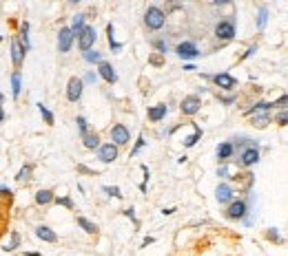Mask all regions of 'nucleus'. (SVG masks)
Here are the masks:
<instances>
[{"instance_id":"f257e3e1","label":"nucleus","mask_w":288,"mask_h":256,"mask_svg":"<svg viewBox=\"0 0 288 256\" xmlns=\"http://www.w3.org/2000/svg\"><path fill=\"white\" fill-rule=\"evenodd\" d=\"M213 36H215V40L220 42V47H226L228 42H233V40H235V36H237V22H235V16L217 20L215 27H213Z\"/></svg>"},{"instance_id":"f03ea898","label":"nucleus","mask_w":288,"mask_h":256,"mask_svg":"<svg viewBox=\"0 0 288 256\" xmlns=\"http://www.w3.org/2000/svg\"><path fill=\"white\" fill-rule=\"evenodd\" d=\"M250 214V203L244 199V197H237L235 201H230L228 205L224 208V219L226 221H242L244 223Z\"/></svg>"},{"instance_id":"7ed1b4c3","label":"nucleus","mask_w":288,"mask_h":256,"mask_svg":"<svg viewBox=\"0 0 288 256\" xmlns=\"http://www.w3.org/2000/svg\"><path fill=\"white\" fill-rule=\"evenodd\" d=\"M166 24V11L158 5H149L144 11V27L149 31H160Z\"/></svg>"},{"instance_id":"20e7f679","label":"nucleus","mask_w":288,"mask_h":256,"mask_svg":"<svg viewBox=\"0 0 288 256\" xmlns=\"http://www.w3.org/2000/svg\"><path fill=\"white\" fill-rule=\"evenodd\" d=\"M259 159H262V152H259V146H248L244 150L237 152V166L242 170H250L253 166H257Z\"/></svg>"},{"instance_id":"39448f33","label":"nucleus","mask_w":288,"mask_h":256,"mask_svg":"<svg viewBox=\"0 0 288 256\" xmlns=\"http://www.w3.org/2000/svg\"><path fill=\"white\" fill-rule=\"evenodd\" d=\"M200 110H202V97L197 93H191V95H186V97H182V102H180V113H182L184 117H195Z\"/></svg>"},{"instance_id":"423d86ee","label":"nucleus","mask_w":288,"mask_h":256,"mask_svg":"<svg viewBox=\"0 0 288 256\" xmlns=\"http://www.w3.org/2000/svg\"><path fill=\"white\" fill-rule=\"evenodd\" d=\"M98 40V31L93 24H86L84 29H82V34L78 36V49H80V53H86V51H91L93 44H96Z\"/></svg>"},{"instance_id":"0eeeda50","label":"nucleus","mask_w":288,"mask_h":256,"mask_svg":"<svg viewBox=\"0 0 288 256\" xmlns=\"http://www.w3.org/2000/svg\"><path fill=\"white\" fill-rule=\"evenodd\" d=\"M235 155H237V148H235V144H233V139H226V142L217 144L215 157H217V162H220V166H224V164H230Z\"/></svg>"},{"instance_id":"6e6552de","label":"nucleus","mask_w":288,"mask_h":256,"mask_svg":"<svg viewBox=\"0 0 288 256\" xmlns=\"http://www.w3.org/2000/svg\"><path fill=\"white\" fill-rule=\"evenodd\" d=\"M237 199V195H235V188L228 183V181H220V183L215 185V201L220 205H228L230 201H235Z\"/></svg>"},{"instance_id":"1a4fd4ad","label":"nucleus","mask_w":288,"mask_h":256,"mask_svg":"<svg viewBox=\"0 0 288 256\" xmlns=\"http://www.w3.org/2000/svg\"><path fill=\"white\" fill-rule=\"evenodd\" d=\"M82 93H84V80H82V77H78V75L69 77V82H67V91H64L67 100L76 104V102H80V100H82Z\"/></svg>"},{"instance_id":"9d476101","label":"nucleus","mask_w":288,"mask_h":256,"mask_svg":"<svg viewBox=\"0 0 288 256\" xmlns=\"http://www.w3.org/2000/svg\"><path fill=\"white\" fill-rule=\"evenodd\" d=\"M211 82H213V84H215L220 91H226V93H233V91L237 89V77H235V75H230L228 71L215 73Z\"/></svg>"},{"instance_id":"9b49d317","label":"nucleus","mask_w":288,"mask_h":256,"mask_svg":"<svg viewBox=\"0 0 288 256\" xmlns=\"http://www.w3.org/2000/svg\"><path fill=\"white\" fill-rule=\"evenodd\" d=\"M175 55H178L180 60H195V57L202 55V51L197 49V44L193 42V40H182V42L175 47Z\"/></svg>"},{"instance_id":"f8f14e48","label":"nucleus","mask_w":288,"mask_h":256,"mask_svg":"<svg viewBox=\"0 0 288 256\" xmlns=\"http://www.w3.org/2000/svg\"><path fill=\"white\" fill-rule=\"evenodd\" d=\"M109 135H111V142H113L118 148L126 146V144L131 142V130L124 126V124H113L111 130H109Z\"/></svg>"},{"instance_id":"ddd939ff","label":"nucleus","mask_w":288,"mask_h":256,"mask_svg":"<svg viewBox=\"0 0 288 256\" xmlns=\"http://www.w3.org/2000/svg\"><path fill=\"white\" fill-rule=\"evenodd\" d=\"M96 155H98V162H102V164H113L115 159L120 157V148L115 146L113 142H106V144H102V146L98 148Z\"/></svg>"},{"instance_id":"4468645a","label":"nucleus","mask_w":288,"mask_h":256,"mask_svg":"<svg viewBox=\"0 0 288 256\" xmlns=\"http://www.w3.org/2000/svg\"><path fill=\"white\" fill-rule=\"evenodd\" d=\"M76 40L78 38H76V34L71 31V27H60V31H58V51L69 53Z\"/></svg>"},{"instance_id":"2eb2a0df","label":"nucleus","mask_w":288,"mask_h":256,"mask_svg":"<svg viewBox=\"0 0 288 256\" xmlns=\"http://www.w3.org/2000/svg\"><path fill=\"white\" fill-rule=\"evenodd\" d=\"M9 53H11V62H14V69H16V71H20V67H22L27 51L22 49V44H20L18 38H11V42H9Z\"/></svg>"},{"instance_id":"dca6fc26","label":"nucleus","mask_w":288,"mask_h":256,"mask_svg":"<svg viewBox=\"0 0 288 256\" xmlns=\"http://www.w3.org/2000/svg\"><path fill=\"white\" fill-rule=\"evenodd\" d=\"M98 75H100L102 80H104L106 84H111V86H113L115 82H118V73H115L113 64H111V62H106V60L98 64Z\"/></svg>"},{"instance_id":"f3484780","label":"nucleus","mask_w":288,"mask_h":256,"mask_svg":"<svg viewBox=\"0 0 288 256\" xmlns=\"http://www.w3.org/2000/svg\"><path fill=\"white\" fill-rule=\"evenodd\" d=\"M168 115V106L166 104H155V106H149V110H146V119H149L151 124H158L162 122L164 117Z\"/></svg>"},{"instance_id":"a211bd4d","label":"nucleus","mask_w":288,"mask_h":256,"mask_svg":"<svg viewBox=\"0 0 288 256\" xmlns=\"http://www.w3.org/2000/svg\"><path fill=\"white\" fill-rule=\"evenodd\" d=\"M248 119H250V126L257 128V130H264V128H268L270 124H273V115L270 113H257Z\"/></svg>"},{"instance_id":"6ab92c4d","label":"nucleus","mask_w":288,"mask_h":256,"mask_svg":"<svg viewBox=\"0 0 288 256\" xmlns=\"http://www.w3.org/2000/svg\"><path fill=\"white\" fill-rule=\"evenodd\" d=\"M36 238H40L42 243H58V234L49 225H38L36 228Z\"/></svg>"},{"instance_id":"aec40b11","label":"nucleus","mask_w":288,"mask_h":256,"mask_svg":"<svg viewBox=\"0 0 288 256\" xmlns=\"http://www.w3.org/2000/svg\"><path fill=\"white\" fill-rule=\"evenodd\" d=\"M34 201H36V205L44 208V205H49V203H53V201H56V195H53V190L42 188V190H38V192H36Z\"/></svg>"},{"instance_id":"412c9836","label":"nucleus","mask_w":288,"mask_h":256,"mask_svg":"<svg viewBox=\"0 0 288 256\" xmlns=\"http://www.w3.org/2000/svg\"><path fill=\"white\" fill-rule=\"evenodd\" d=\"M106 40H109V49L113 53H120L122 49H124V44L115 40V27H113V22L106 24Z\"/></svg>"},{"instance_id":"4be33fe9","label":"nucleus","mask_w":288,"mask_h":256,"mask_svg":"<svg viewBox=\"0 0 288 256\" xmlns=\"http://www.w3.org/2000/svg\"><path fill=\"white\" fill-rule=\"evenodd\" d=\"M76 223H78V228H82L86 234H91V237H96V234L100 232V228H98L91 219H86V217H76Z\"/></svg>"},{"instance_id":"5701e85b","label":"nucleus","mask_w":288,"mask_h":256,"mask_svg":"<svg viewBox=\"0 0 288 256\" xmlns=\"http://www.w3.org/2000/svg\"><path fill=\"white\" fill-rule=\"evenodd\" d=\"M82 146H84L86 150H98V148L102 146V144H100V133L91 130L89 135H84V137H82Z\"/></svg>"},{"instance_id":"b1692460","label":"nucleus","mask_w":288,"mask_h":256,"mask_svg":"<svg viewBox=\"0 0 288 256\" xmlns=\"http://www.w3.org/2000/svg\"><path fill=\"white\" fill-rule=\"evenodd\" d=\"M264 238H266L268 243H273V245H284V243H286L284 234L279 232L277 228H266V230H264Z\"/></svg>"},{"instance_id":"393cba45","label":"nucleus","mask_w":288,"mask_h":256,"mask_svg":"<svg viewBox=\"0 0 288 256\" xmlns=\"http://www.w3.org/2000/svg\"><path fill=\"white\" fill-rule=\"evenodd\" d=\"M20 93H22V73L14 71V73H11V97H14V100H18Z\"/></svg>"},{"instance_id":"a878e982","label":"nucleus","mask_w":288,"mask_h":256,"mask_svg":"<svg viewBox=\"0 0 288 256\" xmlns=\"http://www.w3.org/2000/svg\"><path fill=\"white\" fill-rule=\"evenodd\" d=\"M268 5H262L257 11V18H255V27H257V31H264L266 24H268Z\"/></svg>"},{"instance_id":"bb28decb","label":"nucleus","mask_w":288,"mask_h":256,"mask_svg":"<svg viewBox=\"0 0 288 256\" xmlns=\"http://www.w3.org/2000/svg\"><path fill=\"white\" fill-rule=\"evenodd\" d=\"M191 126H193V135L184 137V142H182V144H184V148H193V146H195V144L202 139V135H204V130H202V128L197 126V124H191Z\"/></svg>"},{"instance_id":"cd10ccee","label":"nucleus","mask_w":288,"mask_h":256,"mask_svg":"<svg viewBox=\"0 0 288 256\" xmlns=\"http://www.w3.org/2000/svg\"><path fill=\"white\" fill-rule=\"evenodd\" d=\"M86 27V14H76L71 18V31L76 34V38L82 34V29Z\"/></svg>"},{"instance_id":"c85d7f7f","label":"nucleus","mask_w":288,"mask_h":256,"mask_svg":"<svg viewBox=\"0 0 288 256\" xmlns=\"http://www.w3.org/2000/svg\"><path fill=\"white\" fill-rule=\"evenodd\" d=\"M18 40H20V44H22L24 51H29V49H31V42H29V22H27V20H24L22 24H20Z\"/></svg>"},{"instance_id":"c756f323","label":"nucleus","mask_w":288,"mask_h":256,"mask_svg":"<svg viewBox=\"0 0 288 256\" xmlns=\"http://www.w3.org/2000/svg\"><path fill=\"white\" fill-rule=\"evenodd\" d=\"M31 175H34V166H31V164H24L18 170V175H16V181H18V183H27V181L31 179Z\"/></svg>"},{"instance_id":"7c9ffc66","label":"nucleus","mask_w":288,"mask_h":256,"mask_svg":"<svg viewBox=\"0 0 288 256\" xmlns=\"http://www.w3.org/2000/svg\"><path fill=\"white\" fill-rule=\"evenodd\" d=\"M82 57H84V62L86 64H100V62H104V57H102V53L100 51H96V49H91V51H86V53H82Z\"/></svg>"},{"instance_id":"2f4dec72","label":"nucleus","mask_w":288,"mask_h":256,"mask_svg":"<svg viewBox=\"0 0 288 256\" xmlns=\"http://www.w3.org/2000/svg\"><path fill=\"white\" fill-rule=\"evenodd\" d=\"M270 110H275V113L277 110H288V93H282L277 100L270 102Z\"/></svg>"},{"instance_id":"473e14b6","label":"nucleus","mask_w":288,"mask_h":256,"mask_svg":"<svg viewBox=\"0 0 288 256\" xmlns=\"http://www.w3.org/2000/svg\"><path fill=\"white\" fill-rule=\"evenodd\" d=\"M38 110H40V115H42V119H44V124H47V126H53V124H56V117H53V113L51 110L47 109V106L42 104V102H38Z\"/></svg>"},{"instance_id":"72a5a7b5","label":"nucleus","mask_w":288,"mask_h":256,"mask_svg":"<svg viewBox=\"0 0 288 256\" xmlns=\"http://www.w3.org/2000/svg\"><path fill=\"white\" fill-rule=\"evenodd\" d=\"M151 44H153V51L160 53V55H166V53H168V42L164 38H155Z\"/></svg>"},{"instance_id":"f704fd0d","label":"nucleus","mask_w":288,"mask_h":256,"mask_svg":"<svg viewBox=\"0 0 288 256\" xmlns=\"http://www.w3.org/2000/svg\"><path fill=\"white\" fill-rule=\"evenodd\" d=\"M16 247H20V234L16 232V230H11V237H9V243H7L2 250L5 252H14Z\"/></svg>"},{"instance_id":"c9c22d12","label":"nucleus","mask_w":288,"mask_h":256,"mask_svg":"<svg viewBox=\"0 0 288 256\" xmlns=\"http://www.w3.org/2000/svg\"><path fill=\"white\" fill-rule=\"evenodd\" d=\"M76 124H78V133H80V137H84V135L91 133V130H89V122H86V117L78 115V117H76Z\"/></svg>"},{"instance_id":"e433bc0d","label":"nucleus","mask_w":288,"mask_h":256,"mask_svg":"<svg viewBox=\"0 0 288 256\" xmlns=\"http://www.w3.org/2000/svg\"><path fill=\"white\" fill-rule=\"evenodd\" d=\"M273 124H277L279 128L288 126V110H277V113L273 115Z\"/></svg>"},{"instance_id":"4c0bfd02","label":"nucleus","mask_w":288,"mask_h":256,"mask_svg":"<svg viewBox=\"0 0 288 256\" xmlns=\"http://www.w3.org/2000/svg\"><path fill=\"white\" fill-rule=\"evenodd\" d=\"M217 100H220V104H224V106H233L237 102V93H230V95L217 93Z\"/></svg>"},{"instance_id":"58836bf2","label":"nucleus","mask_w":288,"mask_h":256,"mask_svg":"<svg viewBox=\"0 0 288 256\" xmlns=\"http://www.w3.org/2000/svg\"><path fill=\"white\" fill-rule=\"evenodd\" d=\"M102 192L113 197V199H122V190L118 188V185H102Z\"/></svg>"},{"instance_id":"ea45409f","label":"nucleus","mask_w":288,"mask_h":256,"mask_svg":"<svg viewBox=\"0 0 288 256\" xmlns=\"http://www.w3.org/2000/svg\"><path fill=\"white\" fill-rule=\"evenodd\" d=\"M257 51H259V44H257V42H255V44H250V47L246 49L244 53H240V57H237V62H246V60H248V57H253Z\"/></svg>"},{"instance_id":"a19ab883","label":"nucleus","mask_w":288,"mask_h":256,"mask_svg":"<svg viewBox=\"0 0 288 256\" xmlns=\"http://www.w3.org/2000/svg\"><path fill=\"white\" fill-rule=\"evenodd\" d=\"M164 62H166V60H164V55H160V53H155V51L149 55V64H151V67H155V69H162Z\"/></svg>"},{"instance_id":"79ce46f5","label":"nucleus","mask_w":288,"mask_h":256,"mask_svg":"<svg viewBox=\"0 0 288 256\" xmlns=\"http://www.w3.org/2000/svg\"><path fill=\"white\" fill-rule=\"evenodd\" d=\"M56 205H62V208H67V210H73V199L71 197H56V201H53Z\"/></svg>"},{"instance_id":"37998d69","label":"nucleus","mask_w":288,"mask_h":256,"mask_svg":"<svg viewBox=\"0 0 288 256\" xmlns=\"http://www.w3.org/2000/svg\"><path fill=\"white\" fill-rule=\"evenodd\" d=\"M217 177H220L222 181H228V179H230V168H228V164H224V166L217 168Z\"/></svg>"},{"instance_id":"c03bdc74","label":"nucleus","mask_w":288,"mask_h":256,"mask_svg":"<svg viewBox=\"0 0 288 256\" xmlns=\"http://www.w3.org/2000/svg\"><path fill=\"white\" fill-rule=\"evenodd\" d=\"M144 146H146V139H144L142 137V135H140V137H138V142H135V146L133 148H131V157H135V155H138V152L140 150H142V148Z\"/></svg>"},{"instance_id":"a18cd8bd","label":"nucleus","mask_w":288,"mask_h":256,"mask_svg":"<svg viewBox=\"0 0 288 256\" xmlns=\"http://www.w3.org/2000/svg\"><path fill=\"white\" fill-rule=\"evenodd\" d=\"M140 168H142V172H144V181H142V183H140V190H142V192H146V183H149V177H151V172H149V166H144V164H142V166H140Z\"/></svg>"},{"instance_id":"49530a36","label":"nucleus","mask_w":288,"mask_h":256,"mask_svg":"<svg viewBox=\"0 0 288 256\" xmlns=\"http://www.w3.org/2000/svg\"><path fill=\"white\" fill-rule=\"evenodd\" d=\"M124 217H129L131 221L135 223V228H140V221H138V217H135V210H133V208H126V210H124Z\"/></svg>"},{"instance_id":"de8ad7c7","label":"nucleus","mask_w":288,"mask_h":256,"mask_svg":"<svg viewBox=\"0 0 288 256\" xmlns=\"http://www.w3.org/2000/svg\"><path fill=\"white\" fill-rule=\"evenodd\" d=\"M0 195H2V197H7V199H9V197L14 195V192H11L9 188H0Z\"/></svg>"},{"instance_id":"09e8293b","label":"nucleus","mask_w":288,"mask_h":256,"mask_svg":"<svg viewBox=\"0 0 288 256\" xmlns=\"http://www.w3.org/2000/svg\"><path fill=\"white\" fill-rule=\"evenodd\" d=\"M151 243H155V238H153V237H144V241H142V247L151 245Z\"/></svg>"},{"instance_id":"8fccbe9b","label":"nucleus","mask_w":288,"mask_h":256,"mask_svg":"<svg viewBox=\"0 0 288 256\" xmlns=\"http://www.w3.org/2000/svg\"><path fill=\"white\" fill-rule=\"evenodd\" d=\"M162 214H164V217H171V214H175V208H164Z\"/></svg>"},{"instance_id":"3c124183","label":"nucleus","mask_w":288,"mask_h":256,"mask_svg":"<svg viewBox=\"0 0 288 256\" xmlns=\"http://www.w3.org/2000/svg\"><path fill=\"white\" fill-rule=\"evenodd\" d=\"M78 172H86V175H93V170H89L86 166H78Z\"/></svg>"},{"instance_id":"603ef678","label":"nucleus","mask_w":288,"mask_h":256,"mask_svg":"<svg viewBox=\"0 0 288 256\" xmlns=\"http://www.w3.org/2000/svg\"><path fill=\"white\" fill-rule=\"evenodd\" d=\"M84 82H96V73H86Z\"/></svg>"},{"instance_id":"864d4df0","label":"nucleus","mask_w":288,"mask_h":256,"mask_svg":"<svg viewBox=\"0 0 288 256\" xmlns=\"http://www.w3.org/2000/svg\"><path fill=\"white\" fill-rule=\"evenodd\" d=\"M5 119V110H2V106H0V122Z\"/></svg>"},{"instance_id":"5fc2aeb1","label":"nucleus","mask_w":288,"mask_h":256,"mask_svg":"<svg viewBox=\"0 0 288 256\" xmlns=\"http://www.w3.org/2000/svg\"><path fill=\"white\" fill-rule=\"evenodd\" d=\"M27 256H40L38 252H27Z\"/></svg>"},{"instance_id":"6e6d98bb","label":"nucleus","mask_w":288,"mask_h":256,"mask_svg":"<svg viewBox=\"0 0 288 256\" xmlns=\"http://www.w3.org/2000/svg\"><path fill=\"white\" fill-rule=\"evenodd\" d=\"M2 100H5V95H2V93H0V104H2Z\"/></svg>"},{"instance_id":"4d7b16f0","label":"nucleus","mask_w":288,"mask_h":256,"mask_svg":"<svg viewBox=\"0 0 288 256\" xmlns=\"http://www.w3.org/2000/svg\"><path fill=\"white\" fill-rule=\"evenodd\" d=\"M0 42H2V36H0Z\"/></svg>"}]
</instances>
